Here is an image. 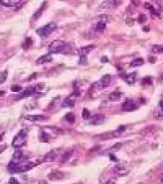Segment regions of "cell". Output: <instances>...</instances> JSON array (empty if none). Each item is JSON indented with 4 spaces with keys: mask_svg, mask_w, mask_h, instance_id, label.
<instances>
[{
    "mask_svg": "<svg viewBox=\"0 0 163 184\" xmlns=\"http://www.w3.org/2000/svg\"><path fill=\"white\" fill-rule=\"evenodd\" d=\"M7 75H8V71L7 70H4V71L1 73V75H0V84L3 83L4 81L7 79Z\"/></svg>",
    "mask_w": 163,
    "mask_h": 184,
    "instance_id": "obj_27",
    "label": "cell"
},
{
    "mask_svg": "<svg viewBox=\"0 0 163 184\" xmlns=\"http://www.w3.org/2000/svg\"><path fill=\"white\" fill-rule=\"evenodd\" d=\"M130 1H132V5L135 6V7H137V6H140V0H130Z\"/></svg>",
    "mask_w": 163,
    "mask_h": 184,
    "instance_id": "obj_36",
    "label": "cell"
},
{
    "mask_svg": "<svg viewBox=\"0 0 163 184\" xmlns=\"http://www.w3.org/2000/svg\"><path fill=\"white\" fill-rule=\"evenodd\" d=\"M143 31H144V32L149 31V27H144V28H143Z\"/></svg>",
    "mask_w": 163,
    "mask_h": 184,
    "instance_id": "obj_43",
    "label": "cell"
},
{
    "mask_svg": "<svg viewBox=\"0 0 163 184\" xmlns=\"http://www.w3.org/2000/svg\"><path fill=\"white\" fill-rule=\"evenodd\" d=\"M143 63H144V61H143L142 58H135V61H132L130 66H132V67H137V66H142Z\"/></svg>",
    "mask_w": 163,
    "mask_h": 184,
    "instance_id": "obj_23",
    "label": "cell"
},
{
    "mask_svg": "<svg viewBox=\"0 0 163 184\" xmlns=\"http://www.w3.org/2000/svg\"><path fill=\"white\" fill-rule=\"evenodd\" d=\"M69 46L63 41L56 40L51 43L48 47V52L50 53H65L68 50Z\"/></svg>",
    "mask_w": 163,
    "mask_h": 184,
    "instance_id": "obj_1",
    "label": "cell"
},
{
    "mask_svg": "<svg viewBox=\"0 0 163 184\" xmlns=\"http://www.w3.org/2000/svg\"><path fill=\"white\" fill-rule=\"evenodd\" d=\"M24 119L28 121H31V122H39V121L46 120V117L43 115H28V116H25Z\"/></svg>",
    "mask_w": 163,
    "mask_h": 184,
    "instance_id": "obj_15",
    "label": "cell"
},
{
    "mask_svg": "<svg viewBox=\"0 0 163 184\" xmlns=\"http://www.w3.org/2000/svg\"><path fill=\"white\" fill-rule=\"evenodd\" d=\"M27 130H21L17 135L14 137V139L12 140V147L15 148L23 147L27 142Z\"/></svg>",
    "mask_w": 163,
    "mask_h": 184,
    "instance_id": "obj_3",
    "label": "cell"
},
{
    "mask_svg": "<svg viewBox=\"0 0 163 184\" xmlns=\"http://www.w3.org/2000/svg\"><path fill=\"white\" fill-rule=\"evenodd\" d=\"M160 181H161V182H162V183H163V176H162V177H161V180H160Z\"/></svg>",
    "mask_w": 163,
    "mask_h": 184,
    "instance_id": "obj_45",
    "label": "cell"
},
{
    "mask_svg": "<svg viewBox=\"0 0 163 184\" xmlns=\"http://www.w3.org/2000/svg\"><path fill=\"white\" fill-rule=\"evenodd\" d=\"M11 89H12L13 92H19V91L22 90V87H21V86H18V85H13Z\"/></svg>",
    "mask_w": 163,
    "mask_h": 184,
    "instance_id": "obj_34",
    "label": "cell"
},
{
    "mask_svg": "<svg viewBox=\"0 0 163 184\" xmlns=\"http://www.w3.org/2000/svg\"><path fill=\"white\" fill-rule=\"evenodd\" d=\"M102 61H103V63H107V61H108V58H107V56H103V58H102Z\"/></svg>",
    "mask_w": 163,
    "mask_h": 184,
    "instance_id": "obj_40",
    "label": "cell"
},
{
    "mask_svg": "<svg viewBox=\"0 0 163 184\" xmlns=\"http://www.w3.org/2000/svg\"><path fill=\"white\" fill-rule=\"evenodd\" d=\"M71 153H72V151H71V150H70V151H66L65 153H63V155H61V162L67 161V159H68V158H70Z\"/></svg>",
    "mask_w": 163,
    "mask_h": 184,
    "instance_id": "obj_26",
    "label": "cell"
},
{
    "mask_svg": "<svg viewBox=\"0 0 163 184\" xmlns=\"http://www.w3.org/2000/svg\"><path fill=\"white\" fill-rule=\"evenodd\" d=\"M56 150H51L50 153H48L47 155H46L45 158H43V161L46 162H51V161H53L54 159L56 158Z\"/></svg>",
    "mask_w": 163,
    "mask_h": 184,
    "instance_id": "obj_19",
    "label": "cell"
},
{
    "mask_svg": "<svg viewBox=\"0 0 163 184\" xmlns=\"http://www.w3.org/2000/svg\"><path fill=\"white\" fill-rule=\"evenodd\" d=\"M32 44H33L32 40L30 39V38H28V39L26 40V42H25V46H24V48H29L32 46Z\"/></svg>",
    "mask_w": 163,
    "mask_h": 184,
    "instance_id": "obj_32",
    "label": "cell"
},
{
    "mask_svg": "<svg viewBox=\"0 0 163 184\" xmlns=\"http://www.w3.org/2000/svg\"><path fill=\"white\" fill-rule=\"evenodd\" d=\"M56 29V24L54 22H51V23L47 24L46 26L42 27V28L38 29L37 33L39 34L42 38H46V37H48L50 34L53 33Z\"/></svg>",
    "mask_w": 163,
    "mask_h": 184,
    "instance_id": "obj_4",
    "label": "cell"
},
{
    "mask_svg": "<svg viewBox=\"0 0 163 184\" xmlns=\"http://www.w3.org/2000/svg\"><path fill=\"white\" fill-rule=\"evenodd\" d=\"M121 4V0H105L99 6V10H110Z\"/></svg>",
    "mask_w": 163,
    "mask_h": 184,
    "instance_id": "obj_6",
    "label": "cell"
},
{
    "mask_svg": "<svg viewBox=\"0 0 163 184\" xmlns=\"http://www.w3.org/2000/svg\"><path fill=\"white\" fill-rule=\"evenodd\" d=\"M105 117L102 115H95L93 116V118L90 120V124L91 125H100V124H103L105 122Z\"/></svg>",
    "mask_w": 163,
    "mask_h": 184,
    "instance_id": "obj_13",
    "label": "cell"
},
{
    "mask_svg": "<svg viewBox=\"0 0 163 184\" xmlns=\"http://www.w3.org/2000/svg\"><path fill=\"white\" fill-rule=\"evenodd\" d=\"M107 21H108V18L106 15H101L99 17V20L97 21L96 23H95V25L92 27V30H93V32L95 33H102L103 31L105 30L106 28V24H107Z\"/></svg>",
    "mask_w": 163,
    "mask_h": 184,
    "instance_id": "obj_5",
    "label": "cell"
},
{
    "mask_svg": "<svg viewBox=\"0 0 163 184\" xmlns=\"http://www.w3.org/2000/svg\"><path fill=\"white\" fill-rule=\"evenodd\" d=\"M110 83H111V75L110 74H105L104 76H103L101 78V80L99 81V82H97L96 83V87L98 88H106V87H108L109 85H110Z\"/></svg>",
    "mask_w": 163,
    "mask_h": 184,
    "instance_id": "obj_8",
    "label": "cell"
},
{
    "mask_svg": "<svg viewBox=\"0 0 163 184\" xmlns=\"http://www.w3.org/2000/svg\"><path fill=\"white\" fill-rule=\"evenodd\" d=\"M53 61V56H51V53H47V55H43L41 58H39L37 59L36 63L37 64H43V63H51Z\"/></svg>",
    "mask_w": 163,
    "mask_h": 184,
    "instance_id": "obj_11",
    "label": "cell"
},
{
    "mask_svg": "<svg viewBox=\"0 0 163 184\" xmlns=\"http://www.w3.org/2000/svg\"><path fill=\"white\" fill-rule=\"evenodd\" d=\"M1 95H4V91H0V96Z\"/></svg>",
    "mask_w": 163,
    "mask_h": 184,
    "instance_id": "obj_44",
    "label": "cell"
},
{
    "mask_svg": "<svg viewBox=\"0 0 163 184\" xmlns=\"http://www.w3.org/2000/svg\"><path fill=\"white\" fill-rule=\"evenodd\" d=\"M95 48V46L91 45V46H87V47H83L79 48V51H78V53H79L80 56H87L89 53L91 52L92 50H94Z\"/></svg>",
    "mask_w": 163,
    "mask_h": 184,
    "instance_id": "obj_18",
    "label": "cell"
},
{
    "mask_svg": "<svg viewBox=\"0 0 163 184\" xmlns=\"http://www.w3.org/2000/svg\"><path fill=\"white\" fill-rule=\"evenodd\" d=\"M64 120L67 121L70 124H72V123H74V121H75V116L73 115L72 113H67V114L64 116Z\"/></svg>",
    "mask_w": 163,
    "mask_h": 184,
    "instance_id": "obj_25",
    "label": "cell"
},
{
    "mask_svg": "<svg viewBox=\"0 0 163 184\" xmlns=\"http://www.w3.org/2000/svg\"><path fill=\"white\" fill-rule=\"evenodd\" d=\"M34 92H35V88L34 87H29V88H27L25 91L23 92V93L21 94L20 97H19V99H21V98H25V97H28V96H31L34 94Z\"/></svg>",
    "mask_w": 163,
    "mask_h": 184,
    "instance_id": "obj_21",
    "label": "cell"
},
{
    "mask_svg": "<svg viewBox=\"0 0 163 184\" xmlns=\"http://www.w3.org/2000/svg\"><path fill=\"white\" fill-rule=\"evenodd\" d=\"M47 7V2H43V5L42 6H41V8L39 10H37L36 12H35V14H34V16H33V17H34V19H39L41 16H42V14H43V10H45V8Z\"/></svg>",
    "mask_w": 163,
    "mask_h": 184,
    "instance_id": "obj_22",
    "label": "cell"
},
{
    "mask_svg": "<svg viewBox=\"0 0 163 184\" xmlns=\"http://www.w3.org/2000/svg\"><path fill=\"white\" fill-rule=\"evenodd\" d=\"M124 79L127 84H134V83L135 82V80H137V73L134 72V73H130V74L125 75Z\"/></svg>",
    "mask_w": 163,
    "mask_h": 184,
    "instance_id": "obj_17",
    "label": "cell"
},
{
    "mask_svg": "<svg viewBox=\"0 0 163 184\" xmlns=\"http://www.w3.org/2000/svg\"><path fill=\"white\" fill-rule=\"evenodd\" d=\"M159 107L161 108V109L163 110V100H162V101H160V103H159Z\"/></svg>",
    "mask_w": 163,
    "mask_h": 184,
    "instance_id": "obj_41",
    "label": "cell"
},
{
    "mask_svg": "<svg viewBox=\"0 0 163 184\" xmlns=\"http://www.w3.org/2000/svg\"><path fill=\"white\" fill-rule=\"evenodd\" d=\"M87 56H80V59H79V64H82V66H84V64H87Z\"/></svg>",
    "mask_w": 163,
    "mask_h": 184,
    "instance_id": "obj_31",
    "label": "cell"
},
{
    "mask_svg": "<svg viewBox=\"0 0 163 184\" xmlns=\"http://www.w3.org/2000/svg\"><path fill=\"white\" fill-rule=\"evenodd\" d=\"M75 97H76V95L74 93H73L72 95L66 97V98L63 100V102H62V107H73L74 106Z\"/></svg>",
    "mask_w": 163,
    "mask_h": 184,
    "instance_id": "obj_10",
    "label": "cell"
},
{
    "mask_svg": "<svg viewBox=\"0 0 163 184\" xmlns=\"http://www.w3.org/2000/svg\"><path fill=\"white\" fill-rule=\"evenodd\" d=\"M48 177L51 180H61L64 177V173L61 171H53L48 174Z\"/></svg>",
    "mask_w": 163,
    "mask_h": 184,
    "instance_id": "obj_12",
    "label": "cell"
},
{
    "mask_svg": "<svg viewBox=\"0 0 163 184\" xmlns=\"http://www.w3.org/2000/svg\"><path fill=\"white\" fill-rule=\"evenodd\" d=\"M1 139H2V135H0V140H1Z\"/></svg>",
    "mask_w": 163,
    "mask_h": 184,
    "instance_id": "obj_46",
    "label": "cell"
},
{
    "mask_svg": "<svg viewBox=\"0 0 163 184\" xmlns=\"http://www.w3.org/2000/svg\"><path fill=\"white\" fill-rule=\"evenodd\" d=\"M21 0H0V3L7 7H14L20 3Z\"/></svg>",
    "mask_w": 163,
    "mask_h": 184,
    "instance_id": "obj_16",
    "label": "cell"
},
{
    "mask_svg": "<svg viewBox=\"0 0 163 184\" xmlns=\"http://www.w3.org/2000/svg\"><path fill=\"white\" fill-rule=\"evenodd\" d=\"M142 84L144 85H151L152 84V79L150 77H144L142 79Z\"/></svg>",
    "mask_w": 163,
    "mask_h": 184,
    "instance_id": "obj_30",
    "label": "cell"
},
{
    "mask_svg": "<svg viewBox=\"0 0 163 184\" xmlns=\"http://www.w3.org/2000/svg\"><path fill=\"white\" fill-rule=\"evenodd\" d=\"M123 131H125V126H121L117 131H111V132L104 133V134H102V135H97V136L93 137V139L100 140H111V139H113V138L120 137L122 135V133H123Z\"/></svg>",
    "mask_w": 163,
    "mask_h": 184,
    "instance_id": "obj_2",
    "label": "cell"
},
{
    "mask_svg": "<svg viewBox=\"0 0 163 184\" xmlns=\"http://www.w3.org/2000/svg\"><path fill=\"white\" fill-rule=\"evenodd\" d=\"M39 184H48V183H47V181L46 180H42V181H40Z\"/></svg>",
    "mask_w": 163,
    "mask_h": 184,
    "instance_id": "obj_42",
    "label": "cell"
},
{
    "mask_svg": "<svg viewBox=\"0 0 163 184\" xmlns=\"http://www.w3.org/2000/svg\"><path fill=\"white\" fill-rule=\"evenodd\" d=\"M122 96V93L120 91H113L112 93L109 95V99L111 100V101H119L120 98H121Z\"/></svg>",
    "mask_w": 163,
    "mask_h": 184,
    "instance_id": "obj_20",
    "label": "cell"
},
{
    "mask_svg": "<svg viewBox=\"0 0 163 184\" xmlns=\"http://www.w3.org/2000/svg\"><path fill=\"white\" fill-rule=\"evenodd\" d=\"M90 112H89V110L88 109H83V111H82V117L84 118V119H89L90 118Z\"/></svg>",
    "mask_w": 163,
    "mask_h": 184,
    "instance_id": "obj_29",
    "label": "cell"
},
{
    "mask_svg": "<svg viewBox=\"0 0 163 184\" xmlns=\"http://www.w3.org/2000/svg\"><path fill=\"white\" fill-rule=\"evenodd\" d=\"M6 150V145H0V153H2L3 151Z\"/></svg>",
    "mask_w": 163,
    "mask_h": 184,
    "instance_id": "obj_39",
    "label": "cell"
},
{
    "mask_svg": "<svg viewBox=\"0 0 163 184\" xmlns=\"http://www.w3.org/2000/svg\"><path fill=\"white\" fill-rule=\"evenodd\" d=\"M9 184H20L19 183V181L16 179V178L14 177H12V178H10V180H9Z\"/></svg>",
    "mask_w": 163,
    "mask_h": 184,
    "instance_id": "obj_37",
    "label": "cell"
},
{
    "mask_svg": "<svg viewBox=\"0 0 163 184\" xmlns=\"http://www.w3.org/2000/svg\"><path fill=\"white\" fill-rule=\"evenodd\" d=\"M48 136L46 132L41 133V142H48Z\"/></svg>",
    "mask_w": 163,
    "mask_h": 184,
    "instance_id": "obj_28",
    "label": "cell"
},
{
    "mask_svg": "<svg viewBox=\"0 0 163 184\" xmlns=\"http://www.w3.org/2000/svg\"><path fill=\"white\" fill-rule=\"evenodd\" d=\"M113 172L115 173L117 176H125V175L129 174L130 170L127 168L124 163H117L113 167Z\"/></svg>",
    "mask_w": 163,
    "mask_h": 184,
    "instance_id": "obj_7",
    "label": "cell"
},
{
    "mask_svg": "<svg viewBox=\"0 0 163 184\" xmlns=\"http://www.w3.org/2000/svg\"><path fill=\"white\" fill-rule=\"evenodd\" d=\"M105 184H116L115 178H110V179H108L107 181H106Z\"/></svg>",
    "mask_w": 163,
    "mask_h": 184,
    "instance_id": "obj_38",
    "label": "cell"
},
{
    "mask_svg": "<svg viewBox=\"0 0 163 184\" xmlns=\"http://www.w3.org/2000/svg\"><path fill=\"white\" fill-rule=\"evenodd\" d=\"M146 16L144 14H141L140 17H138V22H140V24H142V23H144L145 21H146Z\"/></svg>",
    "mask_w": 163,
    "mask_h": 184,
    "instance_id": "obj_33",
    "label": "cell"
},
{
    "mask_svg": "<svg viewBox=\"0 0 163 184\" xmlns=\"http://www.w3.org/2000/svg\"><path fill=\"white\" fill-rule=\"evenodd\" d=\"M122 145H123V144H121V143H118V144H116L115 145H113L112 150H120V148H122Z\"/></svg>",
    "mask_w": 163,
    "mask_h": 184,
    "instance_id": "obj_35",
    "label": "cell"
},
{
    "mask_svg": "<svg viewBox=\"0 0 163 184\" xmlns=\"http://www.w3.org/2000/svg\"><path fill=\"white\" fill-rule=\"evenodd\" d=\"M122 108H123V110L126 111V112H130V111L137 109V105H135V101H132V100H130V99H127L123 103V105H122Z\"/></svg>",
    "mask_w": 163,
    "mask_h": 184,
    "instance_id": "obj_9",
    "label": "cell"
},
{
    "mask_svg": "<svg viewBox=\"0 0 163 184\" xmlns=\"http://www.w3.org/2000/svg\"><path fill=\"white\" fill-rule=\"evenodd\" d=\"M152 53H163V46L161 45H155L151 48Z\"/></svg>",
    "mask_w": 163,
    "mask_h": 184,
    "instance_id": "obj_24",
    "label": "cell"
},
{
    "mask_svg": "<svg viewBox=\"0 0 163 184\" xmlns=\"http://www.w3.org/2000/svg\"><path fill=\"white\" fill-rule=\"evenodd\" d=\"M143 7H144L145 9H148L149 11H150V15L153 18H156V17H158L159 16V13L157 12V10L153 7V5H151L150 3H148V2H145V3L143 4Z\"/></svg>",
    "mask_w": 163,
    "mask_h": 184,
    "instance_id": "obj_14",
    "label": "cell"
}]
</instances>
